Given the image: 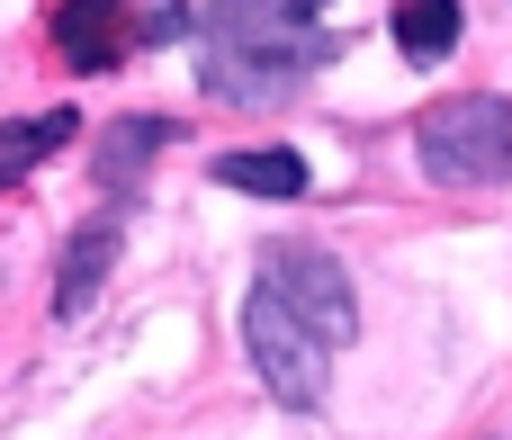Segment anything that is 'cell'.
Masks as SVG:
<instances>
[{
	"instance_id": "6da1fadb",
	"label": "cell",
	"mask_w": 512,
	"mask_h": 440,
	"mask_svg": "<svg viewBox=\"0 0 512 440\" xmlns=\"http://www.w3.org/2000/svg\"><path fill=\"white\" fill-rule=\"evenodd\" d=\"M315 63H333V36L297 0H216L207 9V90L225 108L288 99Z\"/></svg>"
},
{
	"instance_id": "7a4b0ae2",
	"label": "cell",
	"mask_w": 512,
	"mask_h": 440,
	"mask_svg": "<svg viewBox=\"0 0 512 440\" xmlns=\"http://www.w3.org/2000/svg\"><path fill=\"white\" fill-rule=\"evenodd\" d=\"M414 153L441 189H495L512 180V99L504 90H459V99H432L423 126H414Z\"/></svg>"
},
{
	"instance_id": "3957f363",
	"label": "cell",
	"mask_w": 512,
	"mask_h": 440,
	"mask_svg": "<svg viewBox=\"0 0 512 440\" xmlns=\"http://www.w3.org/2000/svg\"><path fill=\"white\" fill-rule=\"evenodd\" d=\"M261 288L324 342V351H342L351 333H360V297H351V270L324 252V243H270L261 252Z\"/></svg>"
},
{
	"instance_id": "277c9868",
	"label": "cell",
	"mask_w": 512,
	"mask_h": 440,
	"mask_svg": "<svg viewBox=\"0 0 512 440\" xmlns=\"http://www.w3.org/2000/svg\"><path fill=\"white\" fill-rule=\"evenodd\" d=\"M243 351H252V369H261V387L288 405V414H306V405H324V342L252 279V297H243Z\"/></svg>"
},
{
	"instance_id": "5b68a950",
	"label": "cell",
	"mask_w": 512,
	"mask_h": 440,
	"mask_svg": "<svg viewBox=\"0 0 512 440\" xmlns=\"http://www.w3.org/2000/svg\"><path fill=\"white\" fill-rule=\"evenodd\" d=\"M135 9L126 0H54V54L72 63V72H117L126 54H135Z\"/></svg>"
},
{
	"instance_id": "8992f818",
	"label": "cell",
	"mask_w": 512,
	"mask_h": 440,
	"mask_svg": "<svg viewBox=\"0 0 512 440\" xmlns=\"http://www.w3.org/2000/svg\"><path fill=\"white\" fill-rule=\"evenodd\" d=\"M108 261H117V225H81V234L63 243V261H54V315H63V324H72V315L99 297Z\"/></svg>"
},
{
	"instance_id": "52a82bcc",
	"label": "cell",
	"mask_w": 512,
	"mask_h": 440,
	"mask_svg": "<svg viewBox=\"0 0 512 440\" xmlns=\"http://www.w3.org/2000/svg\"><path fill=\"white\" fill-rule=\"evenodd\" d=\"M216 180L243 189V198H306V162L288 144H243V153H216Z\"/></svg>"
},
{
	"instance_id": "ba28073f",
	"label": "cell",
	"mask_w": 512,
	"mask_h": 440,
	"mask_svg": "<svg viewBox=\"0 0 512 440\" xmlns=\"http://www.w3.org/2000/svg\"><path fill=\"white\" fill-rule=\"evenodd\" d=\"M171 135H180L171 117H117V126H99V189H135L144 162H153V144H171Z\"/></svg>"
},
{
	"instance_id": "9c48e42d",
	"label": "cell",
	"mask_w": 512,
	"mask_h": 440,
	"mask_svg": "<svg viewBox=\"0 0 512 440\" xmlns=\"http://www.w3.org/2000/svg\"><path fill=\"white\" fill-rule=\"evenodd\" d=\"M81 135V117L72 108H45V117H18V126H0V189H18L45 153H63Z\"/></svg>"
},
{
	"instance_id": "30bf717a",
	"label": "cell",
	"mask_w": 512,
	"mask_h": 440,
	"mask_svg": "<svg viewBox=\"0 0 512 440\" xmlns=\"http://www.w3.org/2000/svg\"><path fill=\"white\" fill-rule=\"evenodd\" d=\"M396 45L405 63H441L459 45V0H396Z\"/></svg>"
},
{
	"instance_id": "8fae6325",
	"label": "cell",
	"mask_w": 512,
	"mask_h": 440,
	"mask_svg": "<svg viewBox=\"0 0 512 440\" xmlns=\"http://www.w3.org/2000/svg\"><path fill=\"white\" fill-rule=\"evenodd\" d=\"M297 9H324V0H297Z\"/></svg>"
}]
</instances>
